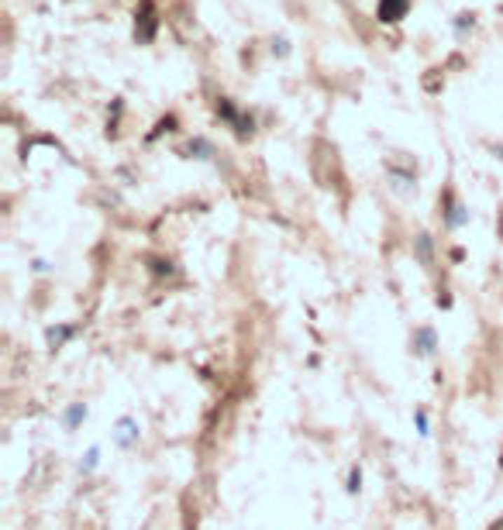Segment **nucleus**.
I'll return each mask as SVG.
<instances>
[{"label": "nucleus", "instance_id": "obj_17", "mask_svg": "<svg viewBox=\"0 0 503 530\" xmlns=\"http://www.w3.org/2000/svg\"><path fill=\"white\" fill-rule=\"evenodd\" d=\"M490 530H503V517H500V520H497V524H493V527H490Z\"/></svg>", "mask_w": 503, "mask_h": 530}, {"label": "nucleus", "instance_id": "obj_14", "mask_svg": "<svg viewBox=\"0 0 503 530\" xmlns=\"http://www.w3.org/2000/svg\"><path fill=\"white\" fill-rule=\"evenodd\" d=\"M273 52H276V55H290V45H287V39L273 41Z\"/></svg>", "mask_w": 503, "mask_h": 530}, {"label": "nucleus", "instance_id": "obj_4", "mask_svg": "<svg viewBox=\"0 0 503 530\" xmlns=\"http://www.w3.org/2000/svg\"><path fill=\"white\" fill-rule=\"evenodd\" d=\"M434 348H438L434 330H431V327H418V330H414V351H418V355H431Z\"/></svg>", "mask_w": 503, "mask_h": 530}, {"label": "nucleus", "instance_id": "obj_13", "mask_svg": "<svg viewBox=\"0 0 503 530\" xmlns=\"http://www.w3.org/2000/svg\"><path fill=\"white\" fill-rule=\"evenodd\" d=\"M476 25V14H459L455 18V32H465V28H472Z\"/></svg>", "mask_w": 503, "mask_h": 530}, {"label": "nucleus", "instance_id": "obj_11", "mask_svg": "<svg viewBox=\"0 0 503 530\" xmlns=\"http://www.w3.org/2000/svg\"><path fill=\"white\" fill-rule=\"evenodd\" d=\"M448 224H452V228H462V224H465V210H462L459 204H452V210H448Z\"/></svg>", "mask_w": 503, "mask_h": 530}, {"label": "nucleus", "instance_id": "obj_10", "mask_svg": "<svg viewBox=\"0 0 503 530\" xmlns=\"http://www.w3.org/2000/svg\"><path fill=\"white\" fill-rule=\"evenodd\" d=\"M190 152H197V159H210V152H214V148H210L204 138H197V141H190Z\"/></svg>", "mask_w": 503, "mask_h": 530}, {"label": "nucleus", "instance_id": "obj_6", "mask_svg": "<svg viewBox=\"0 0 503 530\" xmlns=\"http://www.w3.org/2000/svg\"><path fill=\"white\" fill-rule=\"evenodd\" d=\"M45 337H48V344H52V348H59V344H66V341L73 337V327H48V334H45Z\"/></svg>", "mask_w": 503, "mask_h": 530}, {"label": "nucleus", "instance_id": "obj_7", "mask_svg": "<svg viewBox=\"0 0 503 530\" xmlns=\"http://www.w3.org/2000/svg\"><path fill=\"white\" fill-rule=\"evenodd\" d=\"M217 114H221L224 121H231V124H238V121H242V118H238V111L231 107V100H224V97L217 100Z\"/></svg>", "mask_w": 503, "mask_h": 530}, {"label": "nucleus", "instance_id": "obj_1", "mask_svg": "<svg viewBox=\"0 0 503 530\" xmlns=\"http://www.w3.org/2000/svg\"><path fill=\"white\" fill-rule=\"evenodd\" d=\"M156 28H159L156 7H152V0H142V11L135 14V39L142 41V45H149V41L156 39Z\"/></svg>", "mask_w": 503, "mask_h": 530}, {"label": "nucleus", "instance_id": "obj_9", "mask_svg": "<svg viewBox=\"0 0 503 530\" xmlns=\"http://www.w3.org/2000/svg\"><path fill=\"white\" fill-rule=\"evenodd\" d=\"M418 255H420L424 265H431V238H427V235H420L418 238Z\"/></svg>", "mask_w": 503, "mask_h": 530}, {"label": "nucleus", "instance_id": "obj_12", "mask_svg": "<svg viewBox=\"0 0 503 530\" xmlns=\"http://www.w3.org/2000/svg\"><path fill=\"white\" fill-rule=\"evenodd\" d=\"M359 486H362V472H359V468H352V472H348V486H345V489L359 492Z\"/></svg>", "mask_w": 503, "mask_h": 530}, {"label": "nucleus", "instance_id": "obj_16", "mask_svg": "<svg viewBox=\"0 0 503 530\" xmlns=\"http://www.w3.org/2000/svg\"><path fill=\"white\" fill-rule=\"evenodd\" d=\"M418 431L427 434V413H424V410H418Z\"/></svg>", "mask_w": 503, "mask_h": 530}, {"label": "nucleus", "instance_id": "obj_15", "mask_svg": "<svg viewBox=\"0 0 503 530\" xmlns=\"http://www.w3.org/2000/svg\"><path fill=\"white\" fill-rule=\"evenodd\" d=\"M152 269H156V272H159V276H163V272H172V265H169V262H163V258H156V262H152Z\"/></svg>", "mask_w": 503, "mask_h": 530}, {"label": "nucleus", "instance_id": "obj_8", "mask_svg": "<svg viewBox=\"0 0 503 530\" xmlns=\"http://www.w3.org/2000/svg\"><path fill=\"white\" fill-rule=\"evenodd\" d=\"M97 461H100V448H90L83 454V461H80V472H93V468H97Z\"/></svg>", "mask_w": 503, "mask_h": 530}, {"label": "nucleus", "instance_id": "obj_2", "mask_svg": "<svg viewBox=\"0 0 503 530\" xmlns=\"http://www.w3.org/2000/svg\"><path fill=\"white\" fill-rule=\"evenodd\" d=\"M135 441H138V420L135 417H121L114 424V445L118 448H131Z\"/></svg>", "mask_w": 503, "mask_h": 530}, {"label": "nucleus", "instance_id": "obj_3", "mask_svg": "<svg viewBox=\"0 0 503 530\" xmlns=\"http://www.w3.org/2000/svg\"><path fill=\"white\" fill-rule=\"evenodd\" d=\"M407 7H411V0H379V21H400L404 14H407Z\"/></svg>", "mask_w": 503, "mask_h": 530}, {"label": "nucleus", "instance_id": "obj_5", "mask_svg": "<svg viewBox=\"0 0 503 530\" xmlns=\"http://www.w3.org/2000/svg\"><path fill=\"white\" fill-rule=\"evenodd\" d=\"M83 420H86V403H73V407L62 413V424H66L69 431H76V427H80Z\"/></svg>", "mask_w": 503, "mask_h": 530}]
</instances>
